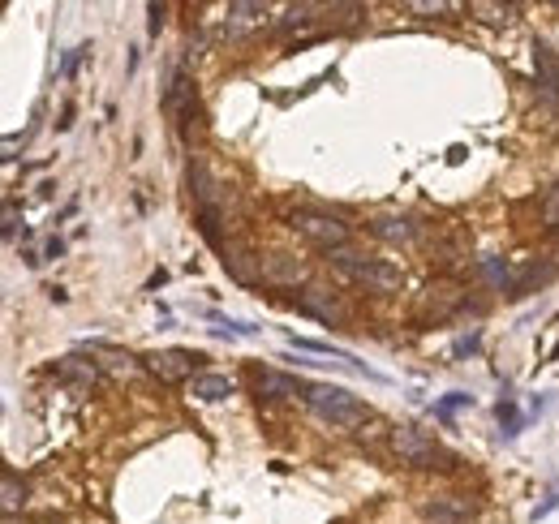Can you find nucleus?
<instances>
[{
  "label": "nucleus",
  "instance_id": "22",
  "mask_svg": "<svg viewBox=\"0 0 559 524\" xmlns=\"http://www.w3.org/2000/svg\"><path fill=\"white\" fill-rule=\"evenodd\" d=\"M482 275H486L491 284H499V288L508 284V267H504V262H482Z\"/></svg>",
  "mask_w": 559,
  "mask_h": 524
},
{
  "label": "nucleus",
  "instance_id": "24",
  "mask_svg": "<svg viewBox=\"0 0 559 524\" xmlns=\"http://www.w3.org/2000/svg\"><path fill=\"white\" fill-rule=\"evenodd\" d=\"M13 228H18V207L9 202V207H5V232H13Z\"/></svg>",
  "mask_w": 559,
  "mask_h": 524
},
{
  "label": "nucleus",
  "instance_id": "21",
  "mask_svg": "<svg viewBox=\"0 0 559 524\" xmlns=\"http://www.w3.org/2000/svg\"><path fill=\"white\" fill-rule=\"evenodd\" d=\"M310 13H319V5H293L289 13H284V26H306Z\"/></svg>",
  "mask_w": 559,
  "mask_h": 524
},
{
  "label": "nucleus",
  "instance_id": "9",
  "mask_svg": "<svg viewBox=\"0 0 559 524\" xmlns=\"http://www.w3.org/2000/svg\"><path fill=\"white\" fill-rule=\"evenodd\" d=\"M56 378H65V383H74L78 391H91L95 378H99V366L86 357H61L56 361Z\"/></svg>",
  "mask_w": 559,
  "mask_h": 524
},
{
  "label": "nucleus",
  "instance_id": "23",
  "mask_svg": "<svg viewBox=\"0 0 559 524\" xmlns=\"http://www.w3.org/2000/svg\"><path fill=\"white\" fill-rule=\"evenodd\" d=\"M413 13H448V5L443 0H418V5H409Z\"/></svg>",
  "mask_w": 559,
  "mask_h": 524
},
{
  "label": "nucleus",
  "instance_id": "10",
  "mask_svg": "<svg viewBox=\"0 0 559 524\" xmlns=\"http://www.w3.org/2000/svg\"><path fill=\"white\" fill-rule=\"evenodd\" d=\"M190 396L203 400V404L228 400V396H233V378H228V374H194L190 378Z\"/></svg>",
  "mask_w": 559,
  "mask_h": 524
},
{
  "label": "nucleus",
  "instance_id": "12",
  "mask_svg": "<svg viewBox=\"0 0 559 524\" xmlns=\"http://www.w3.org/2000/svg\"><path fill=\"white\" fill-rule=\"evenodd\" d=\"M254 391L258 396H267V400H284V396H293L297 383L289 374H276V370H258L254 374Z\"/></svg>",
  "mask_w": 559,
  "mask_h": 524
},
{
  "label": "nucleus",
  "instance_id": "16",
  "mask_svg": "<svg viewBox=\"0 0 559 524\" xmlns=\"http://www.w3.org/2000/svg\"><path fill=\"white\" fill-rule=\"evenodd\" d=\"M99 357H104V366L112 370V374H138V361L129 357V353H117V348H95Z\"/></svg>",
  "mask_w": 559,
  "mask_h": 524
},
{
  "label": "nucleus",
  "instance_id": "13",
  "mask_svg": "<svg viewBox=\"0 0 559 524\" xmlns=\"http://www.w3.org/2000/svg\"><path fill=\"white\" fill-rule=\"evenodd\" d=\"M22 503H26V482L5 469V477H0V507H5V516H18Z\"/></svg>",
  "mask_w": 559,
  "mask_h": 524
},
{
  "label": "nucleus",
  "instance_id": "8",
  "mask_svg": "<svg viewBox=\"0 0 559 524\" xmlns=\"http://www.w3.org/2000/svg\"><path fill=\"white\" fill-rule=\"evenodd\" d=\"M224 267L233 280L241 284H254V280H263V258H254L250 250H241V245H228L224 250Z\"/></svg>",
  "mask_w": 559,
  "mask_h": 524
},
{
  "label": "nucleus",
  "instance_id": "25",
  "mask_svg": "<svg viewBox=\"0 0 559 524\" xmlns=\"http://www.w3.org/2000/svg\"><path fill=\"white\" fill-rule=\"evenodd\" d=\"M164 26V5H151V31H160Z\"/></svg>",
  "mask_w": 559,
  "mask_h": 524
},
{
  "label": "nucleus",
  "instance_id": "1",
  "mask_svg": "<svg viewBox=\"0 0 559 524\" xmlns=\"http://www.w3.org/2000/svg\"><path fill=\"white\" fill-rule=\"evenodd\" d=\"M301 391H306L310 409L319 413L323 421H332V426H366V421H370V409L353 396V391H344V387L314 383V387H301Z\"/></svg>",
  "mask_w": 559,
  "mask_h": 524
},
{
  "label": "nucleus",
  "instance_id": "2",
  "mask_svg": "<svg viewBox=\"0 0 559 524\" xmlns=\"http://www.w3.org/2000/svg\"><path fill=\"white\" fill-rule=\"evenodd\" d=\"M293 228L301 232V237H310L314 245H323L327 254H336V250L349 245V224L332 220V215H297Z\"/></svg>",
  "mask_w": 559,
  "mask_h": 524
},
{
  "label": "nucleus",
  "instance_id": "4",
  "mask_svg": "<svg viewBox=\"0 0 559 524\" xmlns=\"http://www.w3.org/2000/svg\"><path fill=\"white\" fill-rule=\"evenodd\" d=\"M194 361H203V357H190V353H181V348H168V353H151L147 357V370L160 378V383H190Z\"/></svg>",
  "mask_w": 559,
  "mask_h": 524
},
{
  "label": "nucleus",
  "instance_id": "19",
  "mask_svg": "<svg viewBox=\"0 0 559 524\" xmlns=\"http://www.w3.org/2000/svg\"><path fill=\"white\" fill-rule=\"evenodd\" d=\"M254 13H263V5H233V31H246Z\"/></svg>",
  "mask_w": 559,
  "mask_h": 524
},
{
  "label": "nucleus",
  "instance_id": "18",
  "mask_svg": "<svg viewBox=\"0 0 559 524\" xmlns=\"http://www.w3.org/2000/svg\"><path fill=\"white\" fill-rule=\"evenodd\" d=\"M469 9H473V13H478V18H482V22H491V26H499V22H508V18H512V13H516L512 5H486V0H473V5H469Z\"/></svg>",
  "mask_w": 559,
  "mask_h": 524
},
{
  "label": "nucleus",
  "instance_id": "3",
  "mask_svg": "<svg viewBox=\"0 0 559 524\" xmlns=\"http://www.w3.org/2000/svg\"><path fill=\"white\" fill-rule=\"evenodd\" d=\"M392 451L405 464H418V469H435V460H439V447L413 426H392Z\"/></svg>",
  "mask_w": 559,
  "mask_h": 524
},
{
  "label": "nucleus",
  "instance_id": "5",
  "mask_svg": "<svg viewBox=\"0 0 559 524\" xmlns=\"http://www.w3.org/2000/svg\"><path fill=\"white\" fill-rule=\"evenodd\" d=\"M306 262L293 258V254H267L263 258V280L267 284H280V288H297L301 280H306Z\"/></svg>",
  "mask_w": 559,
  "mask_h": 524
},
{
  "label": "nucleus",
  "instance_id": "15",
  "mask_svg": "<svg viewBox=\"0 0 559 524\" xmlns=\"http://www.w3.org/2000/svg\"><path fill=\"white\" fill-rule=\"evenodd\" d=\"M375 232L383 241H392V245H405V241H413V228L405 224V220H396V215H383V220L375 224Z\"/></svg>",
  "mask_w": 559,
  "mask_h": 524
},
{
  "label": "nucleus",
  "instance_id": "14",
  "mask_svg": "<svg viewBox=\"0 0 559 524\" xmlns=\"http://www.w3.org/2000/svg\"><path fill=\"white\" fill-rule=\"evenodd\" d=\"M357 443H362L366 451H379L383 443H392V430H387L383 421H375V417H370L366 426H357Z\"/></svg>",
  "mask_w": 559,
  "mask_h": 524
},
{
  "label": "nucleus",
  "instance_id": "6",
  "mask_svg": "<svg viewBox=\"0 0 559 524\" xmlns=\"http://www.w3.org/2000/svg\"><path fill=\"white\" fill-rule=\"evenodd\" d=\"M357 284H366V288H375V293H392V288H400V271L392 267V262H357V267L349 271Z\"/></svg>",
  "mask_w": 559,
  "mask_h": 524
},
{
  "label": "nucleus",
  "instance_id": "17",
  "mask_svg": "<svg viewBox=\"0 0 559 524\" xmlns=\"http://www.w3.org/2000/svg\"><path fill=\"white\" fill-rule=\"evenodd\" d=\"M426 520L430 524H465L469 516L461 512V507H452V503H430L426 507Z\"/></svg>",
  "mask_w": 559,
  "mask_h": 524
},
{
  "label": "nucleus",
  "instance_id": "11",
  "mask_svg": "<svg viewBox=\"0 0 559 524\" xmlns=\"http://www.w3.org/2000/svg\"><path fill=\"white\" fill-rule=\"evenodd\" d=\"M301 310L314 314V318H323V323H340V318H344V305L332 293H323V288H310V293L301 297Z\"/></svg>",
  "mask_w": 559,
  "mask_h": 524
},
{
  "label": "nucleus",
  "instance_id": "20",
  "mask_svg": "<svg viewBox=\"0 0 559 524\" xmlns=\"http://www.w3.org/2000/svg\"><path fill=\"white\" fill-rule=\"evenodd\" d=\"M542 220H547L551 228H559V181H555V189L547 194V202H542Z\"/></svg>",
  "mask_w": 559,
  "mask_h": 524
},
{
  "label": "nucleus",
  "instance_id": "7",
  "mask_svg": "<svg viewBox=\"0 0 559 524\" xmlns=\"http://www.w3.org/2000/svg\"><path fill=\"white\" fill-rule=\"evenodd\" d=\"M461 288L448 284V280H439V284H430L426 288V297H422V314H435V318H448L456 305H461Z\"/></svg>",
  "mask_w": 559,
  "mask_h": 524
}]
</instances>
